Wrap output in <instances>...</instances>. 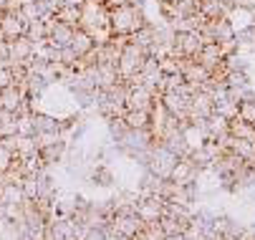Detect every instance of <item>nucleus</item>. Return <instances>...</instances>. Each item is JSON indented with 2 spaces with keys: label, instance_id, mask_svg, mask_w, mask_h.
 Returning <instances> with one entry per match:
<instances>
[{
  "label": "nucleus",
  "instance_id": "obj_16",
  "mask_svg": "<svg viewBox=\"0 0 255 240\" xmlns=\"http://www.w3.org/2000/svg\"><path fill=\"white\" fill-rule=\"evenodd\" d=\"M63 152H66V142H63V139H58V142H53V144L41 147V152H38V154L43 157V162H46V164H53V162H61Z\"/></svg>",
  "mask_w": 255,
  "mask_h": 240
},
{
  "label": "nucleus",
  "instance_id": "obj_14",
  "mask_svg": "<svg viewBox=\"0 0 255 240\" xmlns=\"http://www.w3.org/2000/svg\"><path fill=\"white\" fill-rule=\"evenodd\" d=\"M122 119L127 121L129 129H149V124H152V114L149 112H136V109H127V114Z\"/></svg>",
  "mask_w": 255,
  "mask_h": 240
},
{
  "label": "nucleus",
  "instance_id": "obj_18",
  "mask_svg": "<svg viewBox=\"0 0 255 240\" xmlns=\"http://www.w3.org/2000/svg\"><path fill=\"white\" fill-rule=\"evenodd\" d=\"M41 149L38 139H35V134L33 136H18V144H15V154L20 157H28V154H35Z\"/></svg>",
  "mask_w": 255,
  "mask_h": 240
},
{
  "label": "nucleus",
  "instance_id": "obj_26",
  "mask_svg": "<svg viewBox=\"0 0 255 240\" xmlns=\"http://www.w3.org/2000/svg\"><path fill=\"white\" fill-rule=\"evenodd\" d=\"M159 3H177V0H159Z\"/></svg>",
  "mask_w": 255,
  "mask_h": 240
},
{
  "label": "nucleus",
  "instance_id": "obj_24",
  "mask_svg": "<svg viewBox=\"0 0 255 240\" xmlns=\"http://www.w3.org/2000/svg\"><path fill=\"white\" fill-rule=\"evenodd\" d=\"M86 0H61V5H74V8H81Z\"/></svg>",
  "mask_w": 255,
  "mask_h": 240
},
{
  "label": "nucleus",
  "instance_id": "obj_9",
  "mask_svg": "<svg viewBox=\"0 0 255 240\" xmlns=\"http://www.w3.org/2000/svg\"><path fill=\"white\" fill-rule=\"evenodd\" d=\"M33 129L35 134H61V121L51 114H43V112H33Z\"/></svg>",
  "mask_w": 255,
  "mask_h": 240
},
{
  "label": "nucleus",
  "instance_id": "obj_15",
  "mask_svg": "<svg viewBox=\"0 0 255 240\" xmlns=\"http://www.w3.org/2000/svg\"><path fill=\"white\" fill-rule=\"evenodd\" d=\"M56 18L71 28H79L81 25V8H74V5H61L56 10Z\"/></svg>",
  "mask_w": 255,
  "mask_h": 240
},
{
  "label": "nucleus",
  "instance_id": "obj_21",
  "mask_svg": "<svg viewBox=\"0 0 255 240\" xmlns=\"http://www.w3.org/2000/svg\"><path fill=\"white\" fill-rule=\"evenodd\" d=\"M20 190H23L25 200H35L38 197V175H25L20 182Z\"/></svg>",
  "mask_w": 255,
  "mask_h": 240
},
{
  "label": "nucleus",
  "instance_id": "obj_3",
  "mask_svg": "<svg viewBox=\"0 0 255 240\" xmlns=\"http://www.w3.org/2000/svg\"><path fill=\"white\" fill-rule=\"evenodd\" d=\"M205 41L197 30L192 33H174V58H195L202 51Z\"/></svg>",
  "mask_w": 255,
  "mask_h": 240
},
{
  "label": "nucleus",
  "instance_id": "obj_7",
  "mask_svg": "<svg viewBox=\"0 0 255 240\" xmlns=\"http://www.w3.org/2000/svg\"><path fill=\"white\" fill-rule=\"evenodd\" d=\"M25 23L20 18V13H0V38L13 41L18 36H25Z\"/></svg>",
  "mask_w": 255,
  "mask_h": 240
},
{
  "label": "nucleus",
  "instance_id": "obj_4",
  "mask_svg": "<svg viewBox=\"0 0 255 240\" xmlns=\"http://www.w3.org/2000/svg\"><path fill=\"white\" fill-rule=\"evenodd\" d=\"M164 197L159 195H149V197H139V202L134 205V213L139 215L141 223H157L164 215Z\"/></svg>",
  "mask_w": 255,
  "mask_h": 240
},
{
  "label": "nucleus",
  "instance_id": "obj_12",
  "mask_svg": "<svg viewBox=\"0 0 255 240\" xmlns=\"http://www.w3.org/2000/svg\"><path fill=\"white\" fill-rule=\"evenodd\" d=\"M129 41L131 43H136V46H141L144 51L149 53V48L157 43V28L152 25V23H147V25H141L139 30H134L131 36H129Z\"/></svg>",
  "mask_w": 255,
  "mask_h": 240
},
{
  "label": "nucleus",
  "instance_id": "obj_27",
  "mask_svg": "<svg viewBox=\"0 0 255 240\" xmlns=\"http://www.w3.org/2000/svg\"><path fill=\"white\" fill-rule=\"evenodd\" d=\"M99 3H104V0H99Z\"/></svg>",
  "mask_w": 255,
  "mask_h": 240
},
{
  "label": "nucleus",
  "instance_id": "obj_1",
  "mask_svg": "<svg viewBox=\"0 0 255 240\" xmlns=\"http://www.w3.org/2000/svg\"><path fill=\"white\" fill-rule=\"evenodd\" d=\"M141 25H147L141 5H122L109 10V28H112V36H131L134 30H139Z\"/></svg>",
  "mask_w": 255,
  "mask_h": 240
},
{
  "label": "nucleus",
  "instance_id": "obj_25",
  "mask_svg": "<svg viewBox=\"0 0 255 240\" xmlns=\"http://www.w3.org/2000/svg\"><path fill=\"white\" fill-rule=\"evenodd\" d=\"M5 5H8V0H0V13L5 10Z\"/></svg>",
  "mask_w": 255,
  "mask_h": 240
},
{
  "label": "nucleus",
  "instance_id": "obj_13",
  "mask_svg": "<svg viewBox=\"0 0 255 240\" xmlns=\"http://www.w3.org/2000/svg\"><path fill=\"white\" fill-rule=\"evenodd\" d=\"M71 48H74V53L81 58V56H86L89 51H94V38H91V33H86L84 28H76L74 30V38H71V43H68Z\"/></svg>",
  "mask_w": 255,
  "mask_h": 240
},
{
  "label": "nucleus",
  "instance_id": "obj_23",
  "mask_svg": "<svg viewBox=\"0 0 255 240\" xmlns=\"http://www.w3.org/2000/svg\"><path fill=\"white\" fill-rule=\"evenodd\" d=\"M131 0H104L106 10H114V8H122V5H129Z\"/></svg>",
  "mask_w": 255,
  "mask_h": 240
},
{
  "label": "nucleus",
  "instance_id": "obj_19",
  "mask_svg": "<svg viewBox=\"0 0 255 240\" xmlns=\"http://www.w3.org/2000/svg\"><path fill=\"white\" fill-rule=\"evenodd\" d=\"M223 84L228 89H245V86H250L248 84V71H245V68H240V71H228Z\"/></svg>",
  "mask_w": 255,
  "mask_h": 240
},
{
  "label": "nucleus",
  "instance_id": "obj_2",
  "mask_svg": "<svg viewBox=\"0 0 255 240\" xmlns=\"http://www.w3.org/2000/svg\"><path fill=\"white\" fill-rule=\"evenodd\" d=\"M147 56H149V53L144 51L141 46L127 41L124 48H122V53H119V63H117V71H119L122 81H127V79H131L134 74H139V68H141V63H144V58H147Z\"/></svg>",
  "mask_w": 255,
  "mask_h": 240
},
{
  "label": "nucleus",
  "instance_id": "obj_11",
  "mask_svg": "<svg viewBox=\"0 0 255 240\" xmlns=\"http://www.w3.org/2000/svg\"><path fill=\"white\" fill-rule=\"evenodd\" d=\"M74 30H76V28H71V25L56 20V25H53L51 33H48V43H51L53 48H63V46H68L71 38H74Z\"/></svg>",
  "mask_w": 255,
  "mask_h": 240
},
{
  "label": "nucleus",
  "instance_id": "obj_22",
  "mask_svg": "<svg viewBox=\"0 0 255 240\" xmlns=\"http://www.w3.org/2000/svg\"><path fill=\"white\" fill-rule=\"evenodd\" d=\"M13 154H15V152H10V149H5L3 144H0V177H3L8 169H10V164H13Z\"/></svg>",
  "mask_w": 255,
  "mask_h": 240
},
{
  "label": "nucleus",
  "instance_id": "obj_5",
  "mask_svg": "<svg viewBox=\"0 0 255 240\" xmlns=\"http://www.w3.org/2000/svg\"><path fill=\"white\" fill-rule=\"evenodd\" d=\"M197 175H200V167L192 162L190 154H185V157H177V162L172 164L167 180H172L177 185H192L197 180Z\"/></svg>",
  "mask_w": 255,
  "mask_h": 240
},
{
  "label": "nucleus",
  "instance_id": "obj_8",
  "mask_svg": "<svg viewBox=\"0 0 255 240\" xmlns=\"http://www.w3.org/2000/svg\"><path fill=\"white\" fill-rule=\"evenodd\" d=\"M230 3L228 0H202L200 3V13L207 18V20H220V18H228L230 13Z\"/></svg>",
  "mask_w": 255,
  "mask_h": 240
},
{
  "label": "nucleus",
  "instance_id": "obj_20",
  "mask_svg": "<svg viewBox=\"0 0 255 240\" xmlns=\"http://www.w3.org/2000/svg\"><path fill=\"white\" fill-rule=\"evenodd\" d=\"M238 119L248 121V124H255V99H243L238 104Z\"/></svg>",
  "mask_w": 255,
  "mask_h": 240
},
{
  "label": "nucleus",
  "instance_id": "obj_6",
  "mask_svg": "<svg viewBox=\"0 0 255 240\" xmlns=\"http://www.w3.org/2000/svg\"><path fill=\"white\" fill-rule=\"evenodd\" d=\"M215 114V101L210 94L205 91H195V96L190 99V107H187V119L195 121V119H207Z\"/></svg>",
  "mask_w": 255,
  "mask_h": 240
},
{
  "label": "nucleus",
  "instance_id": "obj_10",
  "mask_svg": "<svg viewBox=\"0 0 255 240\" xmlns=\"http://www.w3.org/2000/svg\"><path fill=\"white\" fill-rule=\"evenodd\" d=\"M25 99V91L15 84L5 86V89H0V109H8V112H15L18 104Z\"/></svg>",
  "mask_w": 255,
  "mask_h": 240
},
{
  "label": "nucleus",
  "instance_id": "obj_17",
  "mask_svg": "<svg viewBox=\"0 0 255 240\" xmlns=\"http://www.w3.org/2000/svg\"><path fill=\"white\" fill-rule=\"evenodd\" d=\"M230 149H233L240 159H245V162H255V142H248V139H235V136H233V144H230Z\"/></svg>",
  "mask_w": 255,
  "mask_h": 240
}]
</instances>
